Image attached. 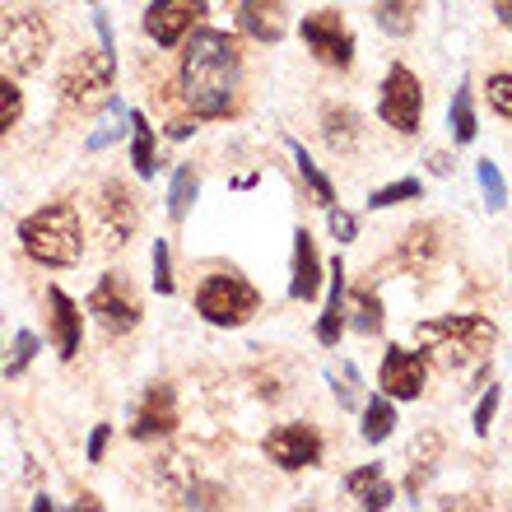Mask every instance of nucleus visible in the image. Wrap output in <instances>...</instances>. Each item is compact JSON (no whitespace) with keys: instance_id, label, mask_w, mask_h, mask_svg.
<instances>
[{"instance_id":"1","label":"nucleus","mask_w":512,"mask_h":512,"mask_svg":"<svg viewBox=\"0 0 512 512\" xmlns=\"http://www.w3.org/2000/svg\"><path fill=\"white\" fill-rule=\"evenodd\" d=\"M238 80H243L238 38L224 28H196L187 52H182V98H187L191 117H201V122L229 117L233 98H238Z\"/></svg>"},{"instance_id":"2","label":"nucleus","mask_w":512,"mask_h":512,"mask_svg":"<svg viewBox=\"0 0 512 512\" xmlns=\"http://www.w3.org/2000/svg\"><path fill=\"white\" fill-rule=\"evenodd\" d=\"M415 345L429 354V364H438L443 373H461V368L480 364V359L499 345V326L485 322V317H471V312H457V317L419 322Z\"/></svg>"},{"instance_id":"3","label":"nucleus","mask_w":512,"mask_h":512,"mask_svg":"<svg viewBox=\"0 0 512 512\" xmlns=\"http://www.w3.org/2000/svg\"><path fill=\"white\" fill-rule=\"evenodd\" d=\"M19 243L24 252L38 261V266H52V270H66L75 266L84 256V224H80V210L66 201H52L33 210V215L19 224Z\"/></svg>"},{"instance_id":"4","label":"nucleus","mask_w":512,"mask_h":512,"mask_svg":"<svg viewBox=\"0 0 512 512\" xmlns=\"http://www.w3.org/2000/svg\"><path fill=\"white\" fill-rule=\"evenodd\" d=\"M196 312L210 326H243L261 312V294H256L243 275L219 270V275L201 280V289H196Z\"/></svg>"},{"instance_id":"5","label":"nucleus","mask_w":512,"mask_h":512,"mask_svg":"<svg viewBox=\"0 0 512 512\" xmlns=\"http://www.w3.org/2000/svg\"><path fill=\"white\" fill-rule=\"evenodd\" d=\"M52 52V28L42 14H5L0 19V61L14 70V75H33L42 70Z\"/></svg>"},{"instance_id":"6","label":"nucleus","mask_w":512,"mask_h":512,"mask_svg":"<svg viewBox=\"0 0 512 512\" xmlns=\"http://www.w3.org/2000/svg\"><path fill=\"white\" fill-rule=\"evenodd\" d=\"M378 117L401 135H415L419 131V117H424V89H419L415 70L405 66H391L387 80H382V94H378Z\"/></svg>"},{"instance_id":"7","label":"nucleus","mask_w":512,"mask_h":512,"mask_svg":"<svg viewBox=\"0 0 512 512\" xmlns=\"http://www.w3.org/2000/svg\"><path fill=\"white\" fill-rule=\"evenodd\" d=\"M303 42H308V52L331 70H345L354 61V33L345 28L340 10H317V14H303V24H298Z\"/></svg>"},{"instance_id":"8","label":"nucleus","mask_w":512,"mask_h":512,"mask_svg":"<svg viewBox=\"0 0 512 512\" xmlns=\"http://www.w3.org/2000/svg\"><path fill=\"white\" fill-rule=\"evenodd\" d=\"M117 47H98V52H80L75 61H70L66 70H61V98L66 103H89L94 94H103V89H112V80H117Z\"/></svg>"},{"instance_id":"9","label":"nucleus","mask_w":512,"mask_h":512,"mask_svg":"<svg viewBox=\"0 0 512 512\" xmlns=\"http://www.w3.org/2000/svg\"><path fill=\"white\" fill-rule=\"evenodd\" d=\"M89 312H94L98 326L112 331V336H126V331L140 326V298L131 294L126 275H117V270H108V275L94 284V294H89Z\"/></svg>"},{"instance_id":"10","label":"nucleus","mask_w":512,"mask_h":512,"mask_svg":"<svg viewBox=\"0 0 512 512\" xmlns=\"http://www.w3.org/2000/svg\"><path fill=\"white\" fill-rule=\"evenodd\" d=\"M266 457L280 471H308L322 461V433L308 429V424H280V429L266 433Z\"/></svg>"},{"instance_id":"11","label":"nucleus","mask_w":512,"mask_h":512,"mask_svg":"<svg viewBox=\"0 0 512 512\" xmlns=\"http://www.w3.org/2000/svg\"><path fill=\"white\" fill-rule=\"evenodd\" d=\"M177 424H182V415H177V391L168 387V382H154V387L140 396V405H135L131 438H140V443H149V438H168Z\"/></svg>"},{"instance_id":"12","label":"nucleus","mask_w":512,"mask_h":512,"mask_svg":"<svg viewBox=\"0 0 512 512\" xmlns=\"http://www.w3.org/2000/svg\"><path fill=\"white\" fill-rule=\"evenodd\" d=\"M201 14H205V0H154L145 10V33L159 47H177L191 28L201 24Z\"/></svg>"},{"instance_id":"13","label":"nucleus","mask_w":512,"mask_h":512,"mask_svg":"<svg viewBox=\"0 0 512 512\" xmlns=\"http://www.w3.org/2000/svg\"><path fill=\"white\" fill-rule=\"evenodd\" d=\"M382 391H387L391 401H419L424 396V359L415 350H401V345H391L382 354V373H378Z\"/></svg>"},{"instance_id":"14","label":"nucleus","mask_w":512,"mask_h":512,"mask_svg":"<svg viewBox=\"0 0 512 512\" xmlns=\"http://www.w3.org/2000/svg\"><path fill=\"white\" fill-rule=\"evenodd\" d=\"M438 261H443V229L438 224H415V229L401 233V247H396V266L401 270L429 275Z\"/></svg>"},{"instance_id":"15","label":"nucleus","mask_w":512,"mask_h":512,"mask_svg":"<svg viewBox=\"0 0 512 512\" xmlns=\"http://www.w3.org/2000/svg\"><path fill=\"white\" fill-rule=\"evenodd\" d=\"M47 303H52V345L61 359H75L80 354V340H84V317H80V303L66 294V289H47Z\"/></svg>"},{"instance_id":"16","label":"nucleus","mask_w":512,"mask_h":512,"mask_svg":"<svg viewBox=\"0 0 512 512\" xmlns=\"http://www.w3.org/2000/svg\"><path fill=\"white\" fill-rule=\"evenodd\" d=\"M238 28H243L252 42H275L284 38V0H243L238 5Z\"/></svg>"},{"instance_id":"17","label":"nucleus","mask_w":512,"mask_h":512,"mask_svg":"<svg viewBox=\"0 0 512 512\" xmlns=\"http://www.w3.org/2000/svg\"><path fill=\"white\" fill-rule=\"evenodd\" d=\"M322 289V256H317V243H312L308 229L294 233V280H289V298L308 303Z\"/></svg>"},{"instance_id":"18","label":"nucleus","mask_w":512,"mask_h":512,"mask_svg":"<svg viewBox=\"0 0 512 512\" xmlns=\"http://www.w3.org/2000/svg\"><path fill=\"white\" fill-rule=\"evenodd\" d=\"M98 210H103V229H108L112 243H117V247L131 243L140 215H135V201H131V191H126L122 182H108V187H103V201H98Z\"/></svg>"},{"instance_id":"19","label":"nucleus","mask_w":512,"mask_h":512,"mask_svg":"<svg viewBox=\"0 0 512 512\" xmlns=\"http://www.w3.org/2000/svg\"><path fill=\"white\" fill-rule=\"evenodd\" d=\"M345 317H350V308H345V266H331V298H326V312L317 317V340L322 345H340V331H345Z\"/></svg>"},{"instance_id":"20","label":"nucleus","mask_w":512,"mask_h":512,"mask_svg":"<svg viewBox=\"0 0 512 512\" xmlns=\"http://www.w3.org/2000/svg\"><path fill=\"white\" fill-rule=\"evenodd\" d=\"M345 489L359 499V508H391V499H396V489L382 480L378 466H359V471H350L345 475Z\"/></svg>"},{"instance_id":"21","label":"nucleus","mask_w":512,"mask_h":512,"mask_svg":"<svg viewBox=\"0 0 512 512\" xmlns=\"http://www.w3.org/2000/svg\"><path fill=\"white\" fill-rule=\"evenodd\" d=\"M373 19L387 38H410L419 19V0H373Z\"/></svg>"},{"instance_id":"22","label":"nucleus","mask_w":512,"mask_h":512,"mask_svg":"<svg viewBox=\"0 0 512 512\" xmlns=\"http://www.w3.org/2000/svg\"><path fill=\"white\" fill-rule=\"evenodd\" d=\"M438 452H443V438L438 433H419L415 443H410V494H419V489L429 485V475L438 471Z\"/></svg>"},{"instance_id":"23","label":"nucleus","mask_w":512,"mask_h":512,"mask_svg":"<svg viewBox=\"0 0 512 512\" xmlns=\"http://www.w3.org/2000/svg\"><path fill=\"white\" fill-rule=\"evenodd\" d=\"M284 145H289V154H294V163H298V177L308 182V191H312V196H317V205H322V210H331V205H336V191H331V177H326L322 168L312 163V154H308V149H303V145H298L294 135H289Z\"/></svg>"},{"instance_id":"24","label":"nucleus","mask_w":512,"mask_h":512,"mask_svg":"<svg viewBox=\"0 0 512 512\" xmlns=\"http://www.w3.org/2000/svg\"><path fill=\"white\" fill-rule=\"evenodd\" d=\"M345 308H354V317H345V326H354L359 336H378L382 331V303L373 298V289H345Z\"/></svg>"},{"instance_id":"25","label":"nucleus","mask_w":512,"mask_h":512,"mask_svg":"<svg viewBox=\"0 0 512 512\" xmlns=\"http://www.w3.org/2000/svg\"><path fill=\"white\" fill-rule=\"evenodd\" d=\"M131 163L140 177L159 173V159H154V126H149L145 112H131Z\"/></svg>"},{"instance_id":"26","label":"nucleus","mask_w":512,"mask_h":512,"mask_svg":"<svg viewBox=\"0 0 512 512\" xmlns=\"http://www.w3.org/2000/svg\"><path fill=\"white\" fill-rule=\"evenodd\" d=\"M447 122H452V140H457V145H471L475 135H480V122H475L471 84H461L457 94H452V112H447Z\"/></svg>"},{"instance_id":"27","label":"nucleus","mask_w":512,"mask_h":512,"mask_svg":"<svg viewBox=\"0 0 512 512\" xmlns=\"http://www.w3.org/2000/svg\"><path fill=\"white\" fill-rule=\"evenodd\" d=\"M126 131H131V112L122 108V98H112L108 112H103V122H98V131H89V140H84V149H108L112 140H122Z\"/></svg>"},{"instance_id":"28","label":"nucleus","mask_w":512,"mask_h":512,"mask_svg":"<svg viewBox=\"0 0 512 512\" xmlns=\"http://www.w3.org/2000/svg\"><path fill=\"white\" fill-rule=\"evenodd\" d=\"M322 135H326V145H331V149H340V154H350L354 140H359V117H354L350 108H331V112H326Z\"/></svg>"},{"instance_id":"29","label":"nucleus","mask_w":512,"mask_h":512,"mask_svg":"<svg viewBox=\"0 0 512 512\" xmlns=\"http://www.w3.org/2000/svg\"><path fill=\"white\" fill-rule=\"evenodd\" d=\"M196 191H201V182H196V173H191L187 163L173 173V187H168V219L173 224H182L191 210V201H196Z\"/></svg>"},{"instance_id":"30","label":"nucleus","mask_w":512,"mask_h":512,"mask_svg":"<svg viewBox=\"0 0 512 512\" xmlns=\"http://www.w3.org/2000/svg\"><path fill=\"white\" fill-rule=\"evenodd\" d=\"M391 429H396V410H391V401H378V396H373V401L364 405V443H387L391 438Z\"/></svg>"},{"instance_id":"31","label":"nucleus","mask_w":512,"mask_h":512,"mask_svg":"<svg viewBox=\"0 0 512 512\" xmlns=\"http://www.w3.org/2000/svg\"><path fill=\"white\" fill-rule=\"evenodd\" d=\"M33 359H38V336H33V331H19L10 359H0V378H24Z\"/></svg>"},{"instance_id":"32","label":"nucleus","mask_w":512,"mask_h":512,"mask_svg":"<svg viewBox=\"0 0 512 512\" xmlns=\"http://www.w3.org/2000/svg\"><path fill=\"white\" fill-rule=\"evenodd\" d=\"M424 196V182L419 177H401V182H391V187H378L368 196L373 210H391V205H405V201H419Z\"/></svg>"},{"instance_id":"33","label":"nucleus","mask_w":512,"mask_h":512,"mask_svg":"<svg viewBox=\"0 0 512 512\" xmlns=\"http://www.w3.org/2000/svg\"><path fill=\"white\" fill-rule=\"evenodd\" d=\"M475 177H480V191H485V201H489V210H503V205H508V182H503V173H499V163H489V159H480V163H475Z\"/></svg>"},{"instance_id":"34","label":"nucleus","mask_w":512,"mask_h":512,"mask_svg":"<svg viewBox=\"0 0 512 512\" xmlns=\"http://www.w3.org/2000/svg\"><path fill=\"white\" fill-rule=\"evenodd\" d=\"M149 270H154V294H173V256H168V243L154 238V252H149Z\"/></svg>"},{"instance_id":"35","label":"nucleus","mask_w":512,"mask_h":512,"mask_svg":"<svg viewBox=\"0 0 512 512\" xmlns=\"http://www.w3.org/2000/svg\"><path fill=\"white\" fill-rule=\"evenodd\" d=\"M19 117H24V94L14 89V80H5V75H0V135L14 131V126H19Z\"/></svg>"},{"instance_id":"36","label":"nucleus","mask_w":512,"mask_h":512,"mask_svg":"<svg viewBox=\"0 0 512 512\" xmlns=\"http://www.w3.org/2000/svg\"><path fill=\"white\" fill-rule=\"evenodd\" d=\"M326 224H331V238H336V243H354V238H359V219H354L350 210H336V205H331V210H326Z\"/></svg>"},{"instance_id":"37","label":"nucleus","mask_w":512,"mask_h":512,"mask_svg":"<svg viewBox=\"0 0 512 512\" xmlns=\"http://www.w3.org/2000/svg\"><path fill=\"white\" fill-rule=\"evenodd\" d=\"M489 103H494V112L512 117V70H503V75H489Z\"/></svg>"},{"instance_id":"38","label":"nucleus","mask_w":512,"mask_h":512,"mask_svg":"<svg viewBox=\"0 0 512 512\" xmlns=\"http://www.w3.org/2000/svg\"><path fill=\"white\" fill-rule=\"evenodd\" d=\"M494 415H499V387H494V382H489V391L485 396H480V405H475V433H480V438H485L489 433V424H494Z\"/></svg>"},{"instance_id":"39","label":"nucleus","mask_w":512,"mask_h":512,"mask_svg":"<svg viewBox=\"0 0 512 512\" xmlns=\"http://www.w3.org/2000/svg\"><path fill=\"white\" fill-rule=\"evenodd\" d=\"M108 443H112V424H94V433H89V461H103L108 457Z\"/></svg>"},{"instance_id":"40","label":"nucleus","mask_w":512,"mask_h":512,"mask_svg":"<svg viewBox=\"0 0 512 512\" xmlns=\"http://www.w3.org/2000/svg\"><path fill=\"white\" fill-rule=\"evenodd\" d=\"M191 131H196V126H191V122H173V131H168V135H173V140H187Z\"/></svg>"},{"instance_id":"41","label":"nucleus","mask_w":512,"mask_h":512,"mask_svg":"<svg viewBox=\"0 0 512 512\" xmlns=\"http://www.w3.org/2000/svg\"><path fill=\"white\" fill-rule=\"evenodd\" d=\"M499 19L512 28V0H499Z\"/></svg>"}]
</instances>
